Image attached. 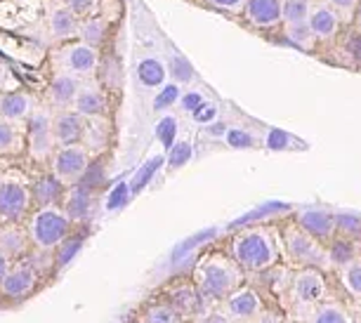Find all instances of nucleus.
Returning <instances> with one entry per match:
<instances>
[{
	"label": "nucleus",
	"instance_id": "f257e3e1",
	"mask_svg": "<svg viewBox=\"0 0 361 323\" xmlns=\"http://www.w3.org/2000/svg\"><path fill=\"white\" fill-rule=\"evenodd\" d=\"M69 222L71 219L62 215L59 210L54 208H43L40 212L33 215L31 222V238L38 248L50 250L54 245H59L69 233Z\"/></svg>",
	"mask_w": 361,
	"mask_h": 323
},
{
	"label": "nucleus",
	"instance_id": "f03ea898",
	"mask_svg": "<svg viewBox=\"0 0 361 323\" xmlns=\"http://www.w3.org/2000/svg\"><path fill=\"white\" fill-rule=\"evenodd\" d=\"M236 260L246 269H264L271 262V245L262 233H248L236 240Z\"/></svg>",
	"mask_w": 361,
	"mask_h": 323
},
{
	"label": "nucleus",
	"instance_id": "7ed1b4c3",
	"mask_svg": "<svg viewBox=\"0 0 361 323\" xmlns=\"http://www.w3.org/2000/svg\"><path fill=\"white\" fill-rule=\"evenodd\" d=\"M283 3L286 0H248L243 19L255 29H274L283 24Z\"/></svg>",
	"mask_w": 361,
	"mask_h": 323
},
{
	"label": "nucleus",
	"instance_id": "20e7f679",
	"mask_svg": "<svg viewBox=\"0 0 361 323\" xmlns=\"http://www.w3.org/2000/svg\"><path fill=\"white\" fill-rule=\"evenodd\" d=\"M87 170V151L69 144V147L59 149L54 156V175L62 182H78Z\"/></svg>",
	"mask_w": 361,
	"mask_h": 323
},
{
	"label": "nucleus",
	"instance_id": "39448f33",
	"mask_svg": "<svg viewBox=\"0 0 361 323\" xmlns=\"http://www.w3.org/2000/svg\"><path fill=\"white\" fill-rule=\"evenodd\" d=\"M340 22H343V15L329 5L326 0H319V3H312L307 24L312 33H314L317 40H331L338 36L340 31Z\"/></svg>",
	"mask_w": 361,
	"mask_h": 323
},
{
	"label": "nucleus",
	"instance_id": "423d86ee",
	"mask_svg": "<svg viewBox=\"0 0 361 323\" xmlns=\"http://www.w3.org/2000/svg\"><path fill=\"white\" fill-rule=\"evenodd\" d=\"M234 272L229 269L227 264H220V262H208L201 267L199 272V284L203 288V293L210 295V298H222L231 291L234 286Z\"/></svg>",
	"mask_w": 361,
	"mask_h": 323
},
{
	"label": "nucleus",
	"instance_id": "0eeeda50",
	"mask_svg": "<svg viewBox=\"0 0 361 323\" xmlns=\"http://www.w3.org/2000/svg\"><path fill=\"white\" fill-rule=\"evenodd\" d=\"M29 205V191L19 182H0V217L8 222L22 219Z\"/></svg>",
	"mask_w": 361,
	"mask_h": 323
},
{
	"label": "nucleus",
	"instance_id": "6e6552de",
	"mask_svg": "<svg viewBox=\"0 0 361 323\" xmlns=\"http://www.w3.org/2000/svg\"><path fill=\"white\" fill-rule=\"evenodd\" d=\"M64 64H66V68H69L71 73H76V75L94 71L97 64H99L97 45H90V43H85V40L71 45L69 50L64 52Z\"/></svg>",
	"mask_w": 361,
	"mask_h": 323
},
{
	"label": "nucleus",
	"instance_id": "1a4fd4ad",
	"mask_svg": "<svg viewBox=\"0 0 361 323\" xmlns=\"http://www.w3.org/2000/svg\"><path fill=\"white\" fill-rule=\"evenodd\" d=\"M85 116H80L76 109L66 114H59L52 123V135L54 142H59L62 147H69V144H76L85 133Z\"/></svg>",
	"mask_w": 361,
	"mask_h": 323
},
{
	"label": "nucleus",
	"instance_id": "9d476101",
	"mask_svg": "<svg viewBox=\"0 0 361 323\" xmlns=\"http://www.w3.org/2000/svg\"><path fill=\"white\" fill-rule=\"evenodd\" d=\"M29 140H31V154L43 158L52 149V123L43 111H36L29 118Z\"/></svg>",
	"mask_w": 361,
	"mask_h": 323
},
{
	"label": "nucleus",
	"instance_id": "9b49d317",
	"mask_svg": "<svg viewBox=\"0 0 361 323\" xmlns=\"http://www.w3.org/2000/svg\"><path fill=\"white\" fill-rule=\"evenodd\" d=\"M33 286H36V272L29 269V267L10 269L8 276L0 281V291L12 300H22L24 295H29L33 291Z\"/></svg>",
	"mask_w": 361,
	"mask_h": 323
},
{
	"label": "nucleus",
	"instance_id": "f8f14e48",
	"mask_svg": "<svg viewBox=\"0 0 361 323\" xmlns=\"http://www.w3.org/2000/svg\"><path fill=\"white\" fill-rule=\"evenodd\" d=\"M78 90H80L78 75L69 71L52 80L50 87H47V97H50L54 106H71L78 97Z\"/></svg>",
	"mask_w": 361,
	"mask_h": 323
},
{
	"label": "nucleus",
	"instance_id": "ddd939ff",
	"mask_svg": "<svg viewBox=\"0 0 361 323\" xmlns=\"http://www.w3.org/2000/svg\"><path fill=\"white\" fill-rule=\"evenodd\" d=\"M300 226L310 233L312 238H326L331 236L333 226H336V217H331L324 210H305L300 212Z\"/></svg>",
	"mask_w": 361,
	"mask_h": 323
},
{
	"label": "nucleus",
	"instance_id": "4468645a",
	"mask_svg": "<svg viewBox=\"0 0 361 323\" xmlns=\"http://www.w3.org/2000/svg\"><path fill=\"white\" fill-rule=\"evenodd\" d=\"M50 31H52V36H57V38L76 36L80 31V17L76 12H71L66 5H59V8H54L50 15Z\"/></svg>",
	"mask_w": 361,
	"mask_h": 323
},
{
	"label": "nucleus",
	"instance_id": "2eb2a0df",
	"mask_svg": "<svg viewBox=\"0 0 361 323\" xmlns=\"http://www.w3.org/2000/svg\"><path fill=\"white\" fill-rule=\"evenodd\" d=\"M104 97H102V92L97 90V87L92 85H85L78 90V97L76 102H73V109L85 116V118H97V116L104 114Z\"/></svg>",
	"mask_w": 361,
	"mask_h": 323
},
{
	"label": "nucleus",
	"instance_id": "dca6fc26",
	"mask_svg": "<svg viewBox=\"0 0 361 323\" xmlns=\"http://www.w3.org/2000/svg\"><path fill=\"white\" fill-rule=\"evenodd\" d=\"M295 295L302 302H317L324 295V279L317 272H305L295 279Z\"/></svg>",
	"mask_w": 361,
	"mask_h": 323
},
{
	"label": "nucleus",
	"instance_id": "f3484780",
	"mask_svg": "<svg viewBox=\"0 0 361 323\" xmlns=\"http://www.w3.org/2000/svg\"><path fill=\"white\" fill-rule=\"evenodd\" d=\"M31 102L24 92H8L0 97V116L8 121H19L29 114Z\"/></svg>",
	"mask_w": 361,
	"mask_h": 323
},
{
	"label": "nucleus",
	"instance_id": "a211bd4d",
	"mask_svg": "<svg viewBox=\"0 0 361 323\" xmlns=\"http://www.w3.org/2000/svg\"><path fill=\"white\" fill-rule=\"evenodd\" d=\"M26 248V233L19 226H8V229L0 231V250L8 257L22 255Z\"/></svg>",
	"mask_w": 361,
	"mask_h": 323
},
{
	"label": "nucleus",
	"instance_id": "6ab92c4d",
	"mask_svg": "<svg viewBox=\"0 0 361 323\" xmlns=\"http://www.w3.org/2000/svg\"><path fill=\"white\" fill-rule=\"evenodd\" d=\"M288 252L293 260H302V262H310V257H314V240H312L310 233L302 231H293L288 236Z\"/></svg>",
	"mask_w": 361,
	"mask_h": 323
},
{
	"label": "nucleus",
	"instance_id": "aec40b11",
	"mask_svg": "<svg viewBox=\"0 0 361 323\" xmlns=\"http://www.w3.org/2000/svg\"><path fill=\"white\" fill-rule=\"evenodd\" d=\"M137 75H140V80H142V83H145L147 87H156V85H161L163 80H166V66H163L159 59L147 57V59H142V61H140Z\"/></svg>",
	"mask_w": 361,
	"mask_h": 323
},
{
	"label": "nucleus",
	"instance_id": "412c9836",
	"mask_svg": "<svg viewBox=\"0 0 361 323\" xmlns=\"http://www.w3.org/2000/svg\"><path fill=\"white\" fill-rule=\"evenodd\" d=\"M59 182H62V180L54 175V177H43V180L36 184L33 196H36V201L43 205V208H50V205L59 198V194H62V184H59Z\"/></svg>",
	"mask_w": 361,
	"mask_h": 323
},
{
	"label": "nucleus",
	"instance_id": "4be33fe9",
	"mask_svg": "<svg viewBox=\"0 0 361 323\" xmlns=\"http://www.w3.org/2000/svg\"><path fill=\"white\" fill-rule=\"evenodd\" d=\"M257 307H260V302H257V295L253 291H241L229 298V312L234 316H241V319L253 316Z\"/></svg>",
	"mask_w": 361,
	"mask_h": 323
},
{
	"label": "nucleus",
	"instance_id": "5701e85b",
	"mask_svg": "<svg viewBox=\"0 0 361 323\" xmlns=\"http://www.w3.org/2000/svg\"><path fill=\"white\" fill-rule=\"evenodd\" d=\"M283 31H286V38H288L293 45H298L300 50H312V45H314V40H317L307 22L283 24Z\"/></svg>",
	"mask_w": 361,
	"mask_h": 323
},
{
	"label": "nucleus",
	"instance_id": "b1692460",
	"mask_svg": "<svg viewBox=\"0 0 361 323\" xmlns=\"http://www.w3.org/2000/svg\"><path fill=\"white\" fill-rule=\"evenodd\" d=\"M90 210V196H87V187H78L71 191L69 201H66V217L69 219H83Z\"/></svg>",
	"mask_w": 361,
	"mask_h": 323
},
{
	"label": "nucleus",
	"instance_id": "393cba45",
	"mask_svg": "<svg viewBox=\"0 0 361 323\" xmlns=\"http://www.w3.org/2000/svg\"><path fill=\"white\" fill-rule=\"evenodd\" d=\"M312 10V0H286L283 3V24L307 22Z\"/></svg>",
	"mask_w": 361,
	"mask_h": 323
},
{
	"label": "nucleus",
	"instance_id": "a878e982",
	"mask_svg": "<svg viewBox=\"0 0 361 323\" xmlns=\"http://www.w3.org/2000/svg\"><path fill=\"white\" fill-rule=\"evenodd\" d=\"M104 33H106V24L102 22L99 17H90V19H85V22L80 24L78 36L83 38L85 43L99 45V43H102V38H104Z\"/></svg>",
	"mask_w": 361,
	"mask_h": 323
},
{
	"label": "nucleus",
	"instance_id": "bb28decb",
	"mask_svg": "<svg viewBox=\"0 0 361 323\" xmlns=\"http://www.w3.org/2000/svg\"><path fill=\"white\" fill-rule=\"evenodd\" d=\"M161 163H163V158H161V156H156V158H152V161L147 163V166H142V168H140V173L135 175V180L130 182L133 194H140V191L145 189L149 182H152V177H154L156 170L161 168Z\"/></svg>",
	"mask_w": 361,
	"mask_h": 323
},
{
	"label": "nucleus",
	"instance_id": "cd10ccee",
	"mask_svg": "<svg viewBox=\"0 0 361 323\" xmlns=\"http://www.w3.org/2000/svg\"><path fill=\"white\" fill-rule=\"evenodd\" d=\"M130 191H133V189L128 187V182H118L111 191H109L104 208H106L109 212L121 210V208H123V205L128 203V198H130Z\"/></svg>",
	"mask_w": 361,
	"mask_h": 323
},
{
	"label": "nucleus",
	"instance_id": "c85d7f7f",
	"mask_svg": "<svg viewBox=\"0 0 361 323\" xmlns=\"http://www.w3.org/2000/svg\"><path fill=\"white\" fill-rule=\"evenodd\" d=\"M189 158H192V144L189 142H177L170 147V154H168V166L177 170L182 168L185 163H189Z\"/></svg>",
	"mask_w": 361,
	"mask_h": 323
},
{
	"label": "nucleus",
	"instance_id": "c756f323",
	"mask_svg": "<svg viewBox=\"0 0 361 323\" xmlns=\"http://www.w3.org/2000/svg\"><path fill=\"white\" fill-rule=\"evenodd\" d=\"M80 245H83V238L80 236H73V238H64L62 243H59V255H57V264L64 267L69 264L73 257H76V252L80 250Z\"/></svg>",
	"mask_w": 361,
	"mask_h": 323
},
{
	"label": "nucleus",
	"instance_id": "7c9ffc66",
	"mask_svg": "<svg viewBox=\"0 0 361 323\" xmlns=\"http://www.w3.org/2000/svg\"><path fill=\"white\" fill-rule=\"evenodd\" d=\"M17 149V130L12 126V121L0 118V154Z\"/></svg>",
	"mask_w": 361,
	"mask_h": 323
},
{
	"label": "nucleus",
	"instance_id": "2f4dec72",
	"mask_svg": "<svg viewBox=\"0 0 361 323\" xmlns=\"http://www.w3.org/2000/svg\"><path fill=\"white\" fill-rule=\"evenodd\" d=\"M147 323H177V312L173 307H166V305H161V307H152V309H147Z\"/></svg>",
	"mask_w": 361,
	"mask_h": 323
},
{
	"label": "nucleus",
	"instance_id": "473e14b6",
	"mask_svg": "<svg viewBox=\"0 0 361 323\" xmlns=\"http://www.w3.org/2000/svg\"><path fill=\"white\" fill-rule=\"evenodd\" d=\"M206 3L210 5V8L227 12V15H243L248 0H206Z\"/></svg>",
	"mask_w": 361,
	"mask_h": 323
},
{
	"label": "nucleus",
	"instance_id": "72a5a7b5",
	"mask_svg": "<svg viewBox=\"0 0 361 323\" xmlns=\"http://www.w3.org/2000/svg\"><path fill=\"white\" fill-rule=\"evenodd\" d=\"M331 260L336 264H347L350 260H354V248H352L350 240H338V243L331 248Z\"/></svg>",
	"mask_w": 361,
	"mask_h": 323
},
{
	"label": "nucleus",
	"instance_id": "f704fd0d",
	"mask_svg": "<svg viewBox=\"0 0 361 323\" xmlns=\"http://www.w3.org/2000/svg\"><path fill=\"white\" fill-rule=\"evenodd\" d=\"M336 226L343 229L345 233H361V217L350 215V212H338L336 215Z\"/></svg>",
	"mask_w": 361,
	"mask_h": 323
},
{
	"label": "nucleus",
	"instance_id": "c9c22d12",
	"mask_svg": "<svg viewBox=\"0 0 361 323\" xmlns=\"http://www.w3.org/2000/svg\"><path fill=\"white\" fill-rule=\"evenodd\" d=\"M314 323H347V316L338 307H324L314 316Z\"/></svg>",
	"mask_w": 361,
	"mask_h": 323
},
{
	"label": "nucleus",
	"instance_id": "e433bc0d",
	"mask_svg": "<svg viewBox=\"0 0 361 323\" xmlns=\"http://www.w3.org/2000/svg\"><path fill=\"white\" fill-rule=\"evenodd\" d=\"M64 5L78 17H92L97 10V0H64Z\"/></svg>",
	"mask_w": 361,
	"mask_h": 323
},
{
	"label": "nucleus",
	"instance_id": "4c0bfd02",
	"mask_svg": "<svg viewBox=\"0 0 361 323\" xmlns=\"http://www.w3.org/2000/svg\"><path fill=\"white\" fill-rule=\"evenodd\" d=\"M156 135H159L163 147L170 149V147H173V140H175V121L173 118H163L159 123V128H156Z\"/></svg>",
	"mask_w": 361,
	"mask_h": 323
},
{
	"label": "nucleus",
	"instance_id": "58836bf2",
	"mask_svg": "<svg viewBox=\"0 0 361 323\" xmlns=\"http://www.w3.org/2000/svg\"><path fill=\"white\" fill-rule=\"evenodd\" d=\"M215 233H217V229H206L203 233H199V236H194V238L185 240V243H182L180 248L175 250V260H180L182 252H185V255H187V252L192 250V248H196V245H199V243H206V240H208V238H213Z\"/></svg>",
	"mask_w": 361,
	"mask_h": 323
},
{
	"label": "nucleus",
	"instance_id": "ea45409f",
	"mask_svg": "<svg viewBox=\"0 0 361 323\" xmlns=\"http://www.w3.org/2000/svg\"><path fill=\"white\" fill-rule=\"evenodd\" d=\"M194 293L189 291V288H180V291H175L173 295V305L180 309V312H189V309L194 307Z\"/></svg>",
	"mask_w": 361,
	"mask_h": 323
},
{
	"label": "nucleus",
	"instance_id": "a19ab883",
	"mask_svg": "<svg viewBox=\"0 0 361 323\" xmlns=\"http://www.w3.org/2000/svg\"><path fill=\"white\" fill-rule=\"evenodd\" d=\"M345 286L350 288V293L361 295V264H352L345 272Z\"/></svg>",
	"mask_w": 361,
	"mask_h": 323
},
{
	"label": "nucleus",
	"instance_id": "79ce46f5",
	"mask_svg": "<svg viewBox=\"0 0 361 323\" xmlns=\"http://www.w3.org/2000/svg\"><path fill=\"white\" fill-rule=\"evenodd\" d=\"M170 75H175L180 83H189V80H192V71H189V66L180 57L170 59Z\"/></svg>",
	"mask_w": 361,
	"mask_h": 323
},
{
	"label": "nucleus",
	"instance_id": "37998d69",
	"mask_svg": "<svg viewBox=\"0 0 361 323\" xmlns=\"http://www.w3.org/2000/svg\"><path fill=\"white\" fill-rule=\"evenodd\" d=\"M279 210H286V205H281V203H271V205H267V208H257V210H253V212H248L246 217L236 219V224H248L250 219H257V217L271 215V212H279Z\"/></svg>",
	"mask_w": 361,
	"mask_h": 323
},
{
	"label": "nucleus",
	"instance_id": "c03bdc74",
	"mask_svg": "<svg viewBox=\"0 0 361 323\" xmlns=\"http://www.w3.org/2000/svg\"><path fill=\"white\" fill-rule=\"evenodd\" d=\"M326 3L333 5L343 17H354V12H357L361 0H326Z\"/></svg>",
	"mask_w": 361,
	"mask_h": 323
},
{
	"label": "nucleus",
	"instance_id": "a18cd8bd",
	"mask_svg": "<svg viewBox=\"0 0 361 323\" xmlns=\"http://www.w3.org/2000/svg\"><path fill=\"white\" fill-rule=\"evenodd\" d=\"M175 99H177V87H175V85H168L166 90H163V92L159 95V97H156L154 106H156V109H163V106L173 104Z\"/></svg>",
	"mask_w": 361,
	"mask_h": 323
},
{
	"label": "nucleus",
	"instance_id": "49530a36",
	"mask_svg": "<svg viewBox=\"0 0 361 323\" xmlns=\"http://www.w3.org/2000/svg\"><path fill=\"white\" fill-rule=\"evenodd\" d=\"M201 104V97H199V95H187V97L185 99H182V106H185L187 109V111H194V109L196 106H199Z\"/></svg>",
	"mask_w": 361,
	"mask_h": 323
},
{
	"label": "nucleus",
	"instance_id": "de8ad7c7",
	"mask_svg": "<svg viewBox=\"0 0 361 323\" xmlns=\"http://www.w3.org/2000/svg\"><path fill=\"white\" fill-rule=\"evenodd\" d=\"M8 272H10V257L5 255L3 250H0V281L8 276Z\"/></svg>",
	"mask_w": 361,
	"mask_h": 323
},
{
	"label": "nucleus",
	"instance_id": "09e8293b",
	"mask_svg": "<svg viewBox=\"0 0 361 323\" xmlns=\"http://www.w3.org/2000/svg\"><path fill=\"white\" fill-rule=\"evenodd\" d=\"M354 19H357V26H359V31H361V3H359L357 12H354Z\"/></svg>",
	"mask_w": 361,
	"mask_h": 323
}]
</instances>
